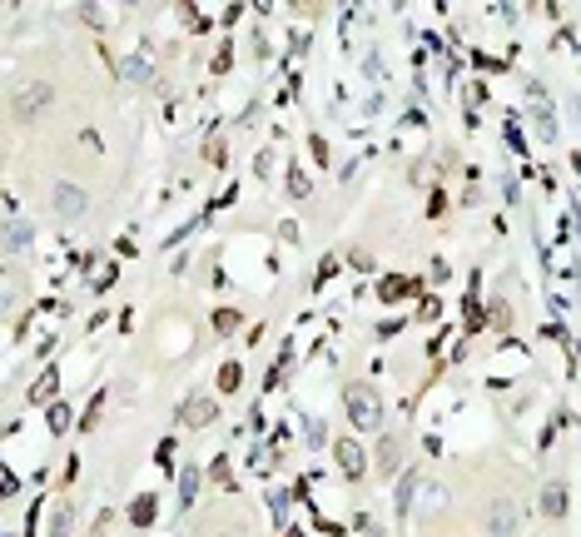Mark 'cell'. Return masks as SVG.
Segmentation results:
<instances>
[{
    "label": "cell",
    "mask_w": 581,
    "mask_h": 537,
    "mask_svg": "<svg viewBox=\"0 0 581 537\" xmlns=\"http://www.w3.org/2000/svg\"><path fill=\"white\" fill-rule=\"evenodd\" d=\"M343 403H348V418H353L358 428H378V423H383V398L368 388V383H348Z\"/></svg>",
    "instance_id": "obj_1"
},
{
    "label": "cell",
    "mask_w": 581,
    "mask_h": 537,
    "mask_svg": "<svg viewBox=\"0 0 581 537\" xmlns=\"http://www.w3.org/2000/svg\"><path fill=\"white\" fill-rule=\"evenodd\" d=\"M517 522H522L517 503H507V498H502V503L492 508V537H512V532H517Z\"/></svg>",
    "instance_id": "obj_2"
},
{
    "label": "cell",
    "mask_w": 581,
    "mask_h": 537,
    "mask_svg": "<svg viewBox=\"0 0 581 537\" xmlns=\"http://www.w3.org/2000/svg\"><path fill=\"white\" fill-rule=\"evenodd\" d=\"M45 104H50V85H30V90H20V100H15V110L30 120V115H40L45 110Z\"/></svg>",
    "instance_id": "obj_3"
},
{
    "label": "cell",
    "mask_w": 581,
    "mask_h": 537,
    "mask_svg": "<svg viewBox=\"0 0 581 537\" xmlns=\"http://www.w3.org/2000/svg\"><path fill=\"white\" fill-rule=\"evenodd\" d=\"M209 418H214V403H209V398H189V403L179 408V423H184V428H204Z\"/></svg>",
    "instance_id": "obj_4"
},
{
    "label": "cell",
    "mask_w": 581,
    "mask_h": 537,
    "mask_svg": "<svg viewBox=\"0 0 581 537\" xmlns=\"http://www.w3.org/2000/svg\"><path fill=\"white\" fill-rule=\"evenodd\" d=\"M398 468H402V443H398V438H383V443H378V473L393 477Z\"/></svg>",
    "instance_id": "obj_5"
},
{
    "label": "cell",
    "mask_w": 581,
    "mask_h": 537,
    "mask_svg": "<svg viewBox=\"0 0 581 537\" xmlns=\"http://www.w3.org/2000/svg\"><path fill=\"white\" fill-rule=\"evenodd\" d=\"M55 209L65 214V219H75V214H85V194L70 189V184H60V189H55Z\"/></svg>",
    "instance_id": "obj_6"
},
{
    "label": "cell",
    "mask_w": 581,
    "mask_h": 537,
    "mask_svg": "<svg viewBox=\"0 0 581 537\" xmlns=\"http://www.w3.org/2000/svg\"><path fill=\"white\" fill-rule=\"evenodd\" d=\"M338 468H343L348 477H358V473H363V448H358L353 438H343V443H338Z\"/></svg>",
    "instance_id": "obj_7"
},
{
    "label": "cell",
    "mask_w": 581,
    "mask_h": 537,
    "mask_svg": "<svg viewBox=\"0 0 581 537\" xmlns=\"http://www.w3.org/2000/svg\"><path fill=\"white\" fill-rule=\"evenodd\" d=\"M542 512L547 517H561L566 512V488H561V482H552V488L542 493Z\"/></svg>",
    "instance_id": "obj_8"
},
{
    "label": "cell",
    "mask_w": 581,
    "mask_h": 537,
    "mask_svg": "<svg viewBox=\"0 0 581 537\" xmlns=\"http://www.w3.org/2000/svg\"><path fill=\"white\" fill-rule=\"evenodd\" d=\"M130 517H134V522H139V527H144V522H154V498H149V493H144V498H139V503H134V508H130Z\"/></svg>",
    "instance_id": "obj_9"
},
{
    "label": "cell",
    "mask_w": 581,
    "mask_h": 537,
    "mask_svg": "<svg viewBox=\"0 0 581 537\" xmlns=\"http://www.w3.org/2000/svg\"><path fill=\"white\" fill-rule=\"evenodd\" d=\"M239 383H244V373H239V363H229V368L219 373V388H229V393H234Z\"/></svg>",
    "instance_id": "obj_10"
},
{
    "label": "cell",
    "mask_w": 581,
    "mask_h": 537,
    "mask_svg": "<svg viewBox=\"0 0 581 537\" xmlns=\"http://www.w3.org/2000/svg\"><path fill=\"white\" fill-rule=\"evenodd\" d=\"M402 289H417V284L412 279H388L383 284V299H402Z\"/></svg>",
    "instance_id": "obj_11"
},
{
    "label": "cell",
    "mask_w": 581,
    "mask_h": 537,
    "mask_svg": "<svg viewBox=\"0 0 581 537\" xmlns=\"http://www.w3.org/2000/svg\"><path fill=\"white\" fill-rule=\"evenodd\" d=\"M50 428H55V433H65V428H70V408H50Z\"/></svg>",
    "instance_id": "obj_12"
},
{
    "label": "cell",
    "mask_w": 581,
    "mask_h": 537,
    "mask_svg": "<svg viewBox=\"0 0 581 537\" xmlns=\"http://www.w3.org/2000/svg\"><path fill=\"white\" fill-rule=\"evenodd\" d=\"M65 532H70V503L55 512V537H65Z\"/></svg>",
    "instance_id": "obj_13"
},
{
    "label": "cell",
    "mask_w": 581,
    "mask_h": 537,
    "mask_svg": "<svg viewBox=\"0 0 581 537\" xmlns=\"http://www.w3.org/2000/svg\"><path fill=\"white\" fill-rule=\"evenodd\" d=\"M50 388H55V373H45L40 388H30V398H50Z\"/></svg>",
    "instance_id": "obj_14"
},
{
    "label": "cell",
    "mask_w": 581,
    "mask_h": 537,
    "mask_svg": "<svg viewBox=\"0 0 581 537\" xmlns=\"http://www.w3.org/2000/svg\"><path fill=\"white\" fill-rule=\"evenodd\" d=\"M214 324H219V329H239V313H229V308H219V313H214Z\"/></svg>",
    "instance_id": "obj_15"
},
{
    "label": "cell",
    "mask_w": 581,
    "mask_h": 537,
    "mask_svg": "<svg viewBox=\"0 0 581 537\" xmlns=\"http://www.w3.org/2000/svg\"><path fill=\"white\" fill-rule=\"evenodd\" d=\"M179 482H184V498H194V488H199V473H194V468H184V477H179Z\"/></svg>",
    "instance_id": "obj_16"
},
{
    "label": "cell",
    "mask_w": 581,
    "mask_h": 537,
    "mask_svg": "<svg viewBox=\"0 0 581 537\" xmlns=\"http://www.w3.org/2000/svg\"><path fill=\"white\" fill-rule=\"evenodd\" d=\"M368 537H388V532H383V527H368Z\"/></svg>",
    "instance_id": "obj_17"
},
{
    "label": "cell",
    "mask_w": 581,
    "mask_h": 537,
    "mask_svg": "<svg viewBox=\"0 0 581 537\" xmlns=\"http://www.w3.org/2000/svg\"><path fill=\"white\" fill-rule=\"evenodd\" d=\"M94 537H104V532H94Z\"/></svg>",
    "instance_id": "obj_18"
}]
</instances>
